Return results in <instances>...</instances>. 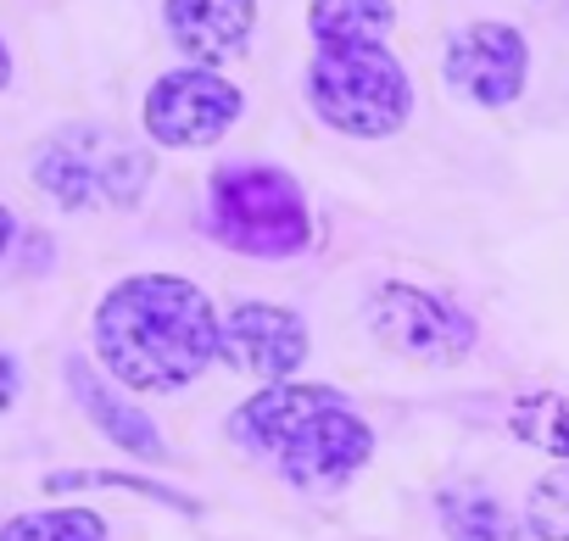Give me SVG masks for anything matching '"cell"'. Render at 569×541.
Returning <instances> with one entry per match:
<instances>
[{
  "mask_svg": "<svg viewBox=\"0 0 569 541\" xmlns=\"http://www.w3.org/2000/svg\"><path fill=\"white\" fill-rule=\"evenodd\" d=\"M391 23V0H313L308 7V29L319 46H380Z\"/></svg>",
  "mask_w": 569,
  "mask_h": 541,
  "instance_id": "obj_13",
  "label": "cell"
},
{
  "mask_svg": "<svg viewBox=\"0 0 569 541\" xmlns=\"http://www.w3.org/2000/svg\"><path fill=\"white\" fill-rule=\"evenodd\" d=\"M508 430L547 452V458H563L569 463V397H552V391H536V397H519L508 408Z\"/></svg>",
  "mask_w": 569,
  "mask_h": 541,
  "instance_id": "obj_14",
  "label": "cell"
},
{
  "mask_svg": "<svg viewBox=\"0 0 569 541\" xmlns=\"http://www.w3.org/2000/svg\"><path fill=\"white\" fill-rule=\"evenodd\" d=\"M436 519L452 541H525L513 513L486 485H441L436 491Z\"/></svg>",
  "mask_w": 569,
  "mask_h": 541,
  "instance_id": "obj_12",
  "label": "cell"
},
{
  "mask_svg": "<svg viewBox=\"0 0 569 541\" xmlns=\"http://www.w3.org/2000/svg\"><path fill=\"white\" fill-rule=\"evenodd\" d=\"M7 79H12V51H7V40H0V90H7Z\"/></svg>",
  "mask_w": 569,
  "mask_h": 541,
  "instance_id": "obj_20",
  "label": "cell"
},
{
  "mask_svg": "<svg viewBox=\"0 0 569 541\" xmlns=\"http://www.w3.org/2000/svg\"><path fill=\"white\" fill-rule=\"evenodd\" d=\"M79 485H112V491H134V497H151V502H168V508H184V513H201L196 497L184 491H168L157 480H134V474H107V469H79V474H51L46 491H79Z\"/></svg>",
  "mask_w": 569,
  "mask_h": 541,
  "instance_id": "obj_17",
  "label": "cell"
},
{
  "mask_svg": "<svg viewBox=\"0 0 569 541\" xmlns=\"http://www.w3.org/2000/svg\"><path fill=\"white\" fill-rule=\"evenodd\" d=\"M441 73L475 107H513L525 96V73H530L525 34L508 23H469L447 40Z\"/></svg>",
  "mask_w": 569,
  "mask_h": 541,
  "instance_id": "obj_8",
  "label": "cell"
},
{
  "mask_svg": "<svg viewBox=\"0 0 569 541\" xmlns=\"http://www.w3.org/2000/svg\"><path fill=\"white\" fill-rule=\"evenodd\" d=\"M257 29V0H168V34L184 57L223 62Z\"/></svg>",
  "mask_w": 569,
  "mask_h": 541,
  "instance_id": "obj_10",
  "label": "cell"
},
{
  "mask_svg": "<svg viewBox=\"0 0 569 541\" xmlns=\"http://www.w3.org/2000/svg\"><path fill=\"white\" fill-rule=\"evenodd\" d=\"M525 524L536 541H569V469H552L530 485Z\"/></svg>",
  "mask_w": 569,
  "mask_h": 541,
  "instance_id": "obj_16",
  "label": "cell"
},
{
  "mask_svg": "<svg viewBox=\"0 0 569 541\" xmlns=\"http://www.w3.org/2000/svg\"><path fill=\"white\" fill-rule=\"evenodd\" d=\"M369 330L386 352L413 358V363H463L475 352V319L402 280L369 297Z\"/></svg>",
  "mask_w": 569,
  "mask_h": 541,
  "instance_id": "obj_6",
  "label": "cell"
},
{
  "mask_svg": "<svg viewBox=\"0 0 569 541\" xmlns=\"http://www.w3.org/2000/svg\"><path fill=\"white\" fill-rule=\"evenodd\" d=\"M229 435L246 452H268L279 474L308 497H341L375 458L369 419L336 385H262L251 402L234 408Z\"/></svg>",
  "mask_w": 569,
  "mask_h": 541,
  "instance_id": "obj_2",
  "label": "cell"
},
{
  "mask_svg": "<svg viewBox=\"0 0 569 541\" xmlns=\"http://www.w3.org/2000/svg\"><path fill=\"white\" fill-rule=\"evenodd\" d=\"M68 385H73L79 408L90 413V424H96L107 441H118L123 452H134V458H146V463H162V458H168L157 424H151L140 408H129L123 397H112V391L96 380V369H90L84 358H68Z\"/></svg>",
  "mask_w": 569,
  "mask_h": 541,
  "instance_id": "obj_11",
  "label": "cell"
},
{
  "mask_svg": "<svg viewBox=\"0 0 569 541\" xmlns=\"http://www.w3.org/2000/svg\"><path fill=\"white\" fill-rule=\"evenodd\" d=\"M234 118H240V90L212 68L162 73L146 96V134L162 146H212L234 129Z\"/></svg>",
  "mask_w": 569,
  "mask_h": 541,
  "instance_id": "obj_7",
  "label": "cell"
},
{
  "mask_svg": "<svg viewBox=\"0 0 569 541\" xmlns=\"http://www.w3.org/2000/svg\"><path fill=\"white\" fill-rule=\"evenodd\" d=\"M308 101L352 140H391L413 118L408 68L386 46H319L308 62Z\"/></svg>",
  "mask_w": 569,
  "mask_h": 541,
  "instance_id": "obj_4",
  "label": "cell"
},
{
  "mask_svg": "<svg viewBox=\"0 0 569 541\" xmlns=\"http://www.w3.org/2000/svg\"><path fill=\"white\" fill-rule=\"evenodd\" d=\"M151 151L101 129V123H73L46 151L34 157V179L51 201L62 207H134L151 184Z\"/></svg>",
  "mask_w": 569,
  "mask_h": 541,
  "instance_id": "obj_5",
  "label": "cell"
},
{
  "mask_svg": "<svg viewBox=\"0 0 569 541\" xmlns=\"http://www.w3.org/2000/svg\"><path fill=\"white\" fill-rule=\"evenodd\" d=\"M308 352H313L308 324L291 308H273V302H240L218 330V358L234 374H257L262 385L291 380L308 363Z\"/></svg>",
  "mask_w": 569,
  "mask_h": 541,
  "instance_id": "obj_9",
  "label": "cell"
},
{
  "mask_svg": "<svg viewBox=\"0 0 569 541\" xmlns=\"http://www.w3.org/2000/svg\"><path fill=\"white\" fill-rule=\"evenodd\" d=\"M0 541H107V519L90 508H46V513H18Z\"/></svg>",
  "mask_w": 569,
  "mask_h": 541,
  "instance_id": "obj_15",
  "label": "cell"
},
{
  "mask_svg": "<svg viewBox=\"0 0 569 541\" xmlns=\"http://www.w3.org/2000/svg\"><path fill=\"white\" fill-rule=\"evenodd\" d=\"M207 229L240 257H297L313 240V212L302 184L284 168H218L207 184Z\"/></svg>",
  "mask_w": 569,
  "mask_h": 541,
  "instance_id": "obj_3",
  "label": "cell"
},
{
  "mask_svg": "<svg viewBox=\"0 0 569 541\" xmlns=\"http://www.w3.org/2000/svg\"><path fill=\"white\" fill-rule=\"evenodd\" d=\"M218 313L179 274H129L96 308V352L129 391H179L218 358Z\"/></svg>",
  "mask_w": 569,
  "mask_h": 541,
  "instance_id": "obj_1",
  "label": "cell"
},
{
  "mask_svg": "<svg viewBox=\"0 0 569 541\" xmlns=\"http://www.w3.org/2000/svg\"><path fill=\"white\" fill-rule=\"evenodd\" d=\"M18 385H23V374H18V358H12V352H0V413L12 408Z\"/></svg>",
  "mask_w": 569,
  "mask_h": 541,
  "instance_id": "obj_18",
  "label": "cell"
},
{
  "mask_svg": "<svg viewBox=\"0 0 569 541\" xmlns=\"http://www.w3.org/2000/svg\"><path fill=\"white\" fill-rule=\"evenodd\" d=\"M12 240H18V218H12L7 207H0V257L12 251Z\"/></svg>",
  "mask_w": 569,
  "mask_h": 541,
  "instance_id": "obj_19",
  "label": "cell"
}]
</instances>
